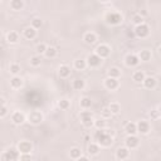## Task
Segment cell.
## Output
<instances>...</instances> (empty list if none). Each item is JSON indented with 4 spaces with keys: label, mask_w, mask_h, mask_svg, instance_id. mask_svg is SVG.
I'll use <instances>...</instances> for the list:
<instances>
[{
    "label": "cell",
    "mask_w": 161,
    "mask_h": 161,
    "mask_svg": "<svg viewBox=\"0 0 161 161\" xmlns=\"http://www.w3.org/2000/svg\"><path fill=\"white\" fill-rule=\"evenodd\" d=\"M84 40H86V43L92 44V43L96 42V35H94L93 33H87V34L84 35Z\"/></svg>",
    "instance_id": "24"
},
{
    "label": "cell",
    "mask_w": 161,
    "mask_h": 161,
    "mask_svg": "<svg viewBox=\"0 0 161 161\" xmlns=\"http://www.w3.org/2000/svg\"><path fill=\"white\" fill-rule=\"evenodd\" d=\"M143 84H145L146 88H154L156 84V81H155V78H152V77H147L143 79Z\"/></svg>",
    "instance_id": "15"
},
{
    "label": "cell",
    "mask_w": 161,
    "mask_h": 161,
    "mask_svg": "<svg viewBox=\"0 0 161 161\" xmlns=\"http://www.w3.org/2000/svg\"><path fill=\"white\" fill-rule=\"evenodd\" d=\"M83 87H84V82L82 81V79H76V81L73 82V88H74V90H78V91H79V90H82Z\"/></svg>",
    "instance_id": "26"
},
{
    "label": "cell",
    "mask_w": 161,
    "mask_h": 161,
    "mask_svg": "<svg viewBox=\"0 0 161 161\" xmlns=\"http://www.w3.org/2000/svg\"><path fill=\"white\" fill-rule=\"evenodd\" d=\"M97 54L100 56L101 58H105V57H107L108 54H109V48H108V46H105V44H102V46H100L97 48Z\"/></svg>",
    "instance_id": "12"
},
{
    "label": "cell",
    "mask_w": 161,
    "mask_h": 161,
    "mask_svg": "<svg viewBox=\"0 0 161 161\" xmlns=\"http://www.w3.org/2000/svg\"><path fill=\"white\" fill-rule=\"evenodd\" d=\"M102 115L105 116L106 118H108V117H111V115H112V112H111V109H109V107H105L103 109H102Z\"/></svg>",
    "instance_id": "35"
},
{
    "label": "cell",
    "mask_w": 161,
    "mask_h": 161,
    "mask_svg": "<svg viewBox=\"0 0 161 161\" xmlns=\"http://www.w3.org/2000/svg\"><path fill=\"white\" fill-rule=\"evenodd\" d=\"M143 79H145V76H143V73L141 71H137L133 73V81L136 82H143Z\"/></svg>",
    "instance_id": "23"
},
{
    "label": "cell",
    "mask_w": 161,
    "mask_h": 161,
    "mask_svg": "<svg viewBox=\"0 0 161 161\" xmlns=\"http://www.w3.org/2000/svg\"><path fill=\"white\" fill-rule=\"evenodd\" d=\"M91 105H92V101L90 100V98L84 97V98H82V100H81V106H82L83 108H88V107H91Z\"/></svg>",
    "instance_id": "29"
},
{
    "label": "cell",
    "mask_w": 161,
    "mask_h": 161,
    "mask_svg": "<svg viewBox=\"0 0 161 161\" xmlns=\"http://www.w3.org/2000/svg\"><path fill=\"white\" fill-rule=\"evenodd\" d=\"M150 58H151V52H150V50H141V53H140V59L150 60Z\"/></svg>",
    "instance_id": "22"
},
{
    "label": "cell",
    "mask_w": 161,
    "mask_h": 161,
    "mask_svg": "<svg viewBox=\"0 0 161 161\" xmlns=\"http://www.w3.org/2000/svg\"><path fill=\"white\" fill-rule=\"evenodd\" d=\"M42 120H43V116L38 111H34V112H32V113L29 115V121L32 123H39Z\"/></svg>",
    "instance_id": "10"
},
{
    "label": "cell",
    "mask_w": 161,
    "mask_h": 161,
    "mask_svg": "<svg viewBox=\"0 0 161 161\" xmlns=\"http://www.w3.org/2000/svg\"><path fill=\"white\" fill-rule=\"evenodd\" d=\"M136 131H137V126H136L135 123L130 122L126 125V132H127L128 135H135Z\"/></svg>",
    "instance_id": "16"
},
{
    "label": "cell",
    "mask_w": 161,
    "mask_h": 161,
    "mask_svg": "<svg viewBox=\"0 0 161 161\" xmlns=\"http://www.w3.org/2000/svg\"><path fill=\"white\" fill-rule=\"evenodd\" d=\"M116 155H117V159H126L128 156V150L125 149V147H120Z\"/></svg>",
    "instance_id": "17"
},
{
    "label": "cell",
    "mask_w": 161,
    "mask_h": 161,
    "mask_svg": "<svg viewBox=\"0 0 161 161\" xmlns=\"http://www.w3.org/2000/svg\"><path fill=\"white\" fill-rule=\"evenodd\" d=\"M96 126H97L98 128H102L105 126V121H102V120H98V121L96 122Z\"/></svg>",
    "instance_id": "41"
},
{
    "label": "cell",
    "mask_w": 161,
    "mask_h": 161,
    "mask_svg": "<svg viewBox=\"0 0 161 161\" xmlns=\"http://www.w3.org/2000/svg\"><path fill=\"white\" fill-rule=\"evenodd\" d=\"M46 50H47V47L44 44H38L37 46V52L38 53H46Z\"/></svg>",
    "instance_id": "38"
},
{
    "label": "cell",
    "mask_w": 161,
    "mask_h": 161,
    "mask_svg": "<svg viewBox=\"0 0 161 161\" xmlns=\"http://www.w3.org/2000/svg\"><path fill=\"white\" fill-rule=\"evenodd\" d=\"M10 6H12L14 10H20L23 8V1H22V0H12Z\"/></svg>",
    "instance_id": "20"
},
{
    "label": "cell",
    "mask_w": 161,
    "mask_h": 161,
    "mask_svg": "<svg viewBox=\"0 0 161 161\" xmlns=\"http://www.w3.org/2000/svg\"><path fill=\"white\" fill-rule=\"evenodd\" d=\"M59 107L62 109H67L68 107H69V102H68L67 100H62L59 101Z\"/></svg>",
    "instance_id": "34"
},
{
    "label": "cell",
    "mask_w": 161,
    "mask_h": 161,
    "mask_svg": "<svg viewBox=\"0 0 161 161\" xmlns=\"http://www.w3.org/2000/svg\"><path fill=\"white\" fill-rule=\"evenodd\" d=\"M137 131L141 132V133H146L149 131V123L145 122V121H140L139 125H137Z\"/></svg>",
    "instance_id": "14"
},
{
    "label": "cell",
    "mask_w": 161,
    "mask_h": 161,
    "mask_svg": "<svg viewBox=\"0 0 161 161\" xmlns=\"http://www.w3.org/2000/svg\"><path fill=\"white\" fill-rule=\"evenodd\" d=\"M5 113H6V108H5V106L3 105V107H1V112H0V116H5Z\"/></svg>",
    "instance_id": "42"
},
{
    "label": "cell",
    "mask_w": 161,
    "mask_h": 161,
    "mask_svg": "<svg viewBox=\"0 0 161 161\" xmlns=\"http://www.w3.org/2000/svg\"><path fill=\"white\" fill-rule=\"evenodd\" d=\"M106 20H107L108 24H118V23H121L122 16L117 14V13H111V14H107Z\"/></svg>",
    "instance_id": "5"
},
{
    "label": "cell",
    "mask_w": 161,
    "mask_h": 161,
    "mask_svg": "<svg viewBox=\"0 0 161 161\" xmlns=\"http://www.w3.org/2000/svg\"><path fill=\"white\" fill-rule=\"evenodd\" d=\"M74 66H76V68L77 69H83V68L86 67V62L84 60H82V59H79V60H76V64H74Z\"/></svg>",
    "instance_id": "32"
},
{
    "label": "cell",
    "mask_w": 161,
    "mask_h": 161,
    "mask_svg": "<svg viewBox=\"0 0 161 161\" xmlns=\"http://www.w3.org/2000/svg\"><path fill=\"white\" fill-rule=\"evenodd\" d=\"M71 157H72V159H79V157H81V150L77 149V147L72 149L71 150Z\"/></svg>",
    "instance_id": "27"
},
{
    "label": "cell",
    "mask_w": 161,
    "mask_h": 161,
    "mask_svg": "<svg viewBox=\"0 0 161 161\" xmlns=\"http://www.w3.org/2000/svg\"><path fill=\"white\" fill-rule=\"evenodd\" d=\"M56 53H57V50H56V48H53V47H48L47 50H46V56L48 58L54 57V56H56Z\"/></svg>",
    "instance_id": "30"
},
{
    "label": "cell",
    "mask_w": 161,
    "mask_h": 161,
    "mask_svg": "<svg viewBox=\"0 0 161 161\" xmlns=\"http://www.w3.org/2000/svg\"><path fill=\"white\" fill-rule=\"evenodd\" d=\"M159 52H160V54H161V47L159 48Z\"/></svg>",
    "instance_id": "44"
},
{
    "label": "cell",
    "mask_w": 161,
    "mask_h": 161,
    "mask_svg": "<svg viewBox=\"0 0 161 161\" xmlns=\"http://www.w3.org/2000/svg\"><path fill=\"white\" fill-rule=\"evenodd\" d=\"M105 84H106V87H107L108 90H116V88L118 87V82L113 77L107 78V79H106V82H105Z\"/></svg>",
    "instance_id": "11"
},
{
    "label": "cell",
    "mask_w": 161,
    "mask_h": 161,
    "mask_svg": "<svg viewBox=\"0 0 161 161\" xmlns=\"http://www.w3.org/2000/svg\"><path fill=\"white\" fill-rule=\"evenodd\" d=\"M133 23H136L137 25H139V24H142V16L135 15V16H133Z\"/></svg>",
    "instance_id": "40"
},
{
    "label": "cell",
    "mask_w": 161,
    "mask_h": 161,
    "mask_svg": "<svg viewBox=\"0 0 161 161\" xmlns=\"http://www.w3.org/2000/svg\"><path fill=\"white\" fill-rule=\"evenodd\" d=\"M8 40L10 43H15L16 40H18V34H16L15 32H10L8 34Z\"/></svg>",
    "instance_id": "31"
},
{
    "label": "cell",
    "mask_w": 161,
    "mask_h": 161,
    "mask_svg": "<svg viewBox=\"0 0 161 161\" xmlns=\"http://www.w3.org/2000/svg\"><path fill=\"white\" fill-rule=\"evenodd\" d=\"M126 145H127L128 149H135V147L139 145V139L133 135H130L126 139Z\"/></svg>",
    "instance_id": "8"
},
{
    "label": "cell",
    "mask_w": 161,
    "mask_h": 161,
    "mask_svg": "<svg viewBox=\"0 0 161 161\" xmlns=\"http://www.w3.org/2000/svg\"><path fill=\"white\" fill-rule=\"evenodd\" d=\"M150 30H149V26L146 24H139L135 29V34L139 37V38H145V37L149 35Z\"/></svg>",
    "instance_id": "2"
},
{
    "label": "cell",
    "mask_w": 161,
    "mask_h": 161,
    "mask_svg": "<svg viewBox=\"0 0 161 161\" xmlns=\"http://www.w3.org/2000/svg\"><path fill=\"white\" fill-rule=\"evenodd\" d=\"M19 71H20V67L18 66V64H12V66H10V72H12V73L16 74Z\"/></svg>",
    "instance_id": "37"
},
{
    "label": "cell",
    "mask_w": 161,
    "mask_h": 161,
    "mask_svg": "<svg viewBox=\"0 0 161 161\" xmlns=\"http://www.w3.org/2000/svg\"><path fill=\"white\" fill-rule=\"evenodd\" d=\"M109 77H113V78H117V77H120V74H121V71L118 69V68H111V69H109Z\"/></svg>",
    "instance_id": "28"
},
{
    "label": "cell",
    "mask_w": 161,
    "mask_h": 161,
    "mask_svg": "<svg viewBox=\"0 0 161 161\" xmlns=\"http://www.w3.org/2000/svg\"><path fill=\"white\" fill-rule=\"evenodd\" d=\"M12 120L14 121V123H16V125H19V123H23L24 122V115L22 113V112H15V113L13 115Z\"/></svg>",
    "instance_id": "13"
},
{
    "label": "cell",
    "mask_w": 161,
    "mask_h": 161,
    "mask_svg": "<svg viewBox=\"0 0 161 161\" xmlns=\"http://www.w3.org/2000/svg\"><path fill=\"white\" fill-rule=\"evenodd\" d=\"M160 113H161V108H160Z\"/></svg>",
    "instance_id": "46"
},
{
    "label": "cell",
    "mask_w": 161,
    "mask_h": 161,
    "mask_svg": "<svg viewBox=\"0 0 161 161\" xmlns=\"http://www.w3.org/2000/svg\"><path fill=\"white\" fill-rule=\"evenodd\" d=\"M28 159H30L29 155H23V156H20V160H28Z\"/></svg>",
    "instance_id": "43"
},
{
    "label": "cell",
    "mask_w": 161,
    "mask_h": 161,
    "mask_svg": "<svg viewBox=\"0 0 161 161\" xmlns=\"http://www.w3.org/2000/svg\"><path fill=\"white\" fill-rule=\"evenodd\" d=\"M81 118H82V122H83V125L86 127H91L92 125H93V120H92V115L91 112L88 111H84L81 113Z\"/></svg>",
    "instance_id": "3"
},
{
    "label": "cell",
    "mask_w": 161,
    "mask_h": 161,
    "mask_svg": "<svg viewBox=\"0 0 161 161\" xmlns=\"http://www.w3.org/2000/svg\"><path fill=\"white\" fill-rule=\"evenodd\" d=\"M96 140H97L98 142L101 143L102 146H108L112 143V137L108 135V133H106L105 131H102V130H100V131L96 132Z\"/></svg>",
    "instance_id": "1"
},
{
    "label": "cell",
    "mask_w": 161,
    "mask_h": 161,
    "mask_svg": "<svg viewBox=\"0 0 161 161\" xmlns=\"http://www.w3.org/2000/svg\"><path fill=\"white\" fill-rule=\"evenodd\" d=\"M109 109H111L112 113H118V111H120V106H118L117 103H112L111 106H109Z\"/></svg>",
    "instance_id": "36"
},
{
    "label": "cell",
    "mask_w": 161,
    "mask_h": 161,
    "mask_svg": "<svg viewBox=\"0 0 161 161\" xmlns=\"http://www.w3.org/2000/svg\"><path fill=\"white\" fill-rule=\"evenodd\" d=\"M19 157V152L16 151L15 149H10L9 151L5 152V155L3 156V160H8V161H14V160H18Z\"/></svg>",
    "instance_id": "4"
},
{
    "label": "cell",
    "mask_w": 161,
    "mask_h": 161,
    "mask_svg": "<svg viewBox=\"0 0 161 161\" xmlns=\"http://www.w3.org/2000/svg\"><path fill=\"white\" fill-rule=\"evenodd\" d=\"M101 1H107V0H101Z\"/></svg>",
    "instance_id": "45"
},
{
    "label": "cell",
    "mask_w": 161,
    "mask_h": 161,
    "mask_svg": "<svg viewBox=\"0 0 161 161\" xmlns=\"http://www.w3.org/2000/svg\"><path fill=\"white\" fill-rule=\"evenodd\" d=\"M30 63H32L33 66H39L40 64V58L39 57H33L32 59H30Z\"/></svg>",
    "instance_id": "39"
},
{
    "label": "cell",
    "mask_w": 161,
    "mask_h": 161,
    "mask_svg": "<svg viewBox=\"0 0 161 161\" xmlns=\"http://www.w3.org/2000/svg\"><path fill=\"white\" fill-rule=\"evenodd\" d=\"M24 35H25V38L28 39H33L34 37H35V29L33 28H26L25 30H24Z\"/></svg>",
    "instance_id": "19"
},
{
    "label": "cell",
    "mask_w": 161,
    "mask_h": 161,
    "mask_svg": "<svg viewBox=\"0 0 161 161\" xmlns=\"http://www.w3.org/2000/svg\"><path fill=\"white\" fill-rule=\"evenodd\" d=\"M139 62H140V58L137 56H135V54H128L126 57V64L130 67H133L136 64H139Z\"/></svg>",
    "instance_id": "9"
},
{
    "label": "cell",
    "mask_w": 161,
    "mask_h": 161,
    "mask_svg": "<svg viewBox=\"0 0 161 161\" xmlns=\"http://www.w3.org/2000/svg\"><path fill=\"white\" fill-rule=\"evenodd\" d=\"M98 151H100V149H98V145H96V143H91V145L88 146V152H90L91 155H97Z\"/></svg>",
    "instance_id": "25"
},
{
    "label": "cell",
    "mask_w": 161,
    "mask_h": 161,
    "mask_svg": "<svg viewBox=\"0 0 161 161\" xmlns=\"http://www.w3.org/2000/svg\"><path fill=\"white\" fill-rule=\"evenodd\" d=\"M10 83H12V86L14 88H19L20 86L23 84V81H22V78H19V77H14V78H12Z\"/></svg>",
    "instance_id": "21"
},
{
    "label": "cell",
    "mask_w": 161,
    "mask_h": 161,
    "mask_svg": "<svg viewBox=\"0 0 161 161\" xmlns=\"http://www.w3.org/2000/svg\"><path fill=\"white\" fill-rule=\"evenodd\" d=\"M32 149H33V146H32V143L28 142V141H22L18 145V150L22 154H28L32 151Z\"/></svg>",
    "instance_id": "6"
},
{
    "label": "cell",
    "mask_w": 161,
    "mask_h": 161,
    "mask_svg": "<svg viewBox=\"0 0 161 161\" xmlns=\"http://www.w3.org/2000/svg\"><path fill=\"white\" fill-rule=\"evenodd\" d=\"M87 62L91 67H97L101 63V57L98 54H91V56H88Z\"/></svg>",
    "instance_id": "7"
},
{
    "label": "cell",
    "mask_w": 161,
    "mask_h": 161,
    "mask_svg": "<svg viewBox=\"0 0 161 161\" xmlns=\"http://www.w3.org/2000/svg\"><path fill=\"white\" fill-rule=\"evenodd\" d=\"M32 25H33V28H34V29L40 28V26H42V20H40V19H33Z\"/></svg>",
    "instance_id": "33"
},
{
    "label": "cell",
    "mask_w": 161,
    "mask_h": 161,
    "mask_svg": "<svg viewBox=\"0 0 161 161\" xmlns=\"http://www.w3.org/2000/svg\"><path fill=\"white\" fill-rule=\"evenodd\" d=\"M59 74H60V77H63V78L68 77L71 74V68L68 66H62L59 68Z\"/></svg>",
    "instance_id": "18"
}]
</instances>
